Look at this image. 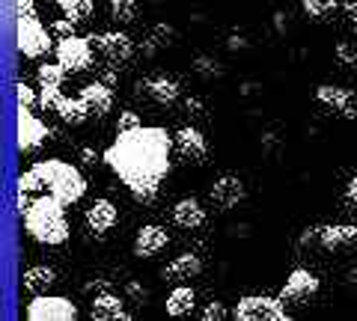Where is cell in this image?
<instances>
[{
  "mask_svg": "<svg viewBox=\"0 0 357 321\" xmlns=\"http://www.w3.org/2000/svg\"><path fill=\"white\" fill-rule=\"evenodd\" d=\"M203 318H206V321H223V318H229V313H227V306H223L220 301H211V304L203 309Z\"/></svg>",
  "mask_w": 357,
  "mask_h": 321,
  "instance_id": "36",
  "label": "cell"
},
{
  "mask_svg": "<svg viewBox=\"0 0 357 321\" xmlns=\"http://www.w3.org/2000/svg\"><path fill=\"white\" fill-rule=\"evenodd\" d=\"M345 15H349V24L357 27V0H345Z\"/></svg>",
  "mask_w": 357,
  "mask_h": 321,
  "instance_id": "41",
  "label": "cell"
},
{
  "mask_svg": "<svg viewBox=\"0 0 357 321\" xmlns=\"http://www.w3.org/2000/svg\"><path fill=\"white\" fill-rule=\"evenodd\" d=\"M93 39H96L98 57H102L105 63H110L114 69L128 65L134 60V42H131V36H126V33L110 30V33H98V36H93Z\"/></svg>",
  "mask_w": 357,
  "mask_h": 321,
  "instance_id": "9",
  "label": "cell"
},
{
  "mask_svg": "<svg viewBox=\"0 0 357 321\" xmlns=\"http://www.w3.org/2000/svg\"><path fill=\"white\" fill-rule=\"evenodd\" d=\"M89 315L96 321H128L131 313L126 309V301L119 295H110V292H102L96 295L93 306H89Z\"/></svg>",
  "mask_w": 357,
  "mask_h": 321,
  "instance_id": "17",
  "label": "cell"
},
{
  "mask_svg": "<svg viewBox=\"0 0 357 321\" xmlns=\"http://www.w3.org/2000/svg\"><path fill=\"white\" fill-rule=\"evenodd\" d=\"M194 72L203 77L206 84H211V81H220L223 75H227V69H223V63L220 60H215V57H208V54H199V57L194 60Z\"/></svg>",
  "mask_w": 357,
  "mask_h": 321,
  "instance_id": "28",
  "label": "cell"
},
{
  "mask_svg": "<svg viewBox=\"0 0 357 321\" xmlns=\"http://www.w3.org/2000/svg\"><path fill=\"white\" fill-rule=\"evenodd\" d=\"M81 98L89 104L96 119H105L110 110H114V90H110L107 84H89L81 90Z\"/></svg>",
  "mask_w": 357,
  "mask_h": 321,
  "instance_id": "22",
  "label": "cell"
},
{
  "mask_svg": "<svg viewBox=\"0 0 357 321\" xmlns=\"http://www.w3.org/2000/svg\"><path fill=\"white\" fill-rule=\"evenodd\" d=\"M54 113H60V119L66 125H84L93 119V110H89V104L84 102L81 95L77 98H69V95H60L57 107H54Z\"/></svg>",
  "mask_w": 357,
  "mask_h": 321,
  "instance_id": "23",
  "label": "cell"
},
{
  "mask_svg": "<svg viewBox=\"0 0 357 321\" xmlns=\"http://www.w3.org/2000/svg\"><path fill=\"white\" fill-rule=\"evenodd\" d=\"M194 309H197V292L191 289V285L178 283L170 292V297H167V315L182 318V315H191Z\"/></svg>",
  "mask_w": 357,
  "mask_h": 321,
  "instance_id": "25",
  "label": "cell"
},
{
  "mask_svg": "<svg viewBox=\"0 0 357 321\" xmlns=\"http://www.w3.org/2000/svg\"><path fill=\"white\" fill-rule=\"evenodd\" d=\"M208 196L218 208L229 212V208H238L244 199H248V187H244V182L238 179V175H220V179L211 185Z\"/></svg>",
  "mask_w": 357,
  "mask_h": 321,
  "instance_id": "13",
  "label": "cell"
},
{
  "mask_svg": "<svg viewBox=\"0 0 357 321\" xmlns=\"http://www.w3.org/2000/svg\"><path fill=\"white\" fill-rule=\"evenodd\" d=\"M337 60L342 63V65H349V69H354L357 72V42H351V39H342V42H337Z\"/></svg>",
  "mask_w": 357,
  "mask_h": 321,
  "instance_id": "31",
  "label": "cell"
},
{
  "mask_svg": "<svg viewBox=\"0 0 357 321\" xmlns=\"http://www.w3.org/2000/svg\"><path fill=\"white\" fill-rule=\"evenodd\" d=\"M140 15V0H110V18L116 24H134Z\"/></svg>",
  "mask_w": 357,
  "mask_h": 321,
  "instance_id": "27",
  "label": "cell"
},
{
  "mask_svg": "<svg viewBox=\"0 0 357 321\" xmlns=\"http://www.w3.org/2000/svg\"><path fill=\"white\" fill-rule=\"evenodd\" d=\"M301 3H304V9H307L312 18L325 21V18H331L333 13H340V9L345 6V0H301Z\"/></svg>",
  "mask_w": 357,
  "mask_h": 321,
  "instance_id": "30",
  "label": "cell"
},
{
  "mask_svg": "<svg viewBox=\"0 0 357 321\" xmlns=\"http://www.w3.org/2000/svg\"><path fill=\"white\" fill-rule=\"evenodd\" d=\"M66 69L60 63H45L39 65V90H63Z\"/></svg>",
  "mask_w": 357,
  "mask_h": 321,
  "instance_id": "29",
  "label": "cell"
},
{
  "mask_svg": "<svg viewBox=\"0 0 357 321\" xmlns=\"http://www.w3.org/2000/svg\"><path fill=\"white\" fill-rule=\"evenodd\" d=\"M321 247L328 253H351L357 250V226L340 224V226H321Z\"/></svg>",
  "mask_w": 357,
  "mask_h": 321,
  "instance_id": "15",
  "label": "cell"
},
{
  "mask_svg": "<svg viewBox=\"0 0 357 321\" xmlns=\"http://www.w3.org/2000/svg\"><path fill=\"white\" fill-rule=\"evenodd\" d=\"M137 125H143V123H140V113H134V110H122L116 119V131H131Z\"/></svg>",
  "mask_w": 357,
  "mask_h": 321,
  "instance_id": "34",
  "label": "cell"
},
{
  "mask_svg": "<svg viewBox=\"0 0 357 321\" xmlns=\"http://www.w3.org/2000/svg\"><path fill=\"white\" fill-rule=\"evenodd\" d=\"M18 191H21V194H39V191H45L42 175H39L36 170L21 173V175H18Z\"/></svg>",
  "mask_w": 357,
  "mask_h": 321,
  "instance_id": "32",
  "label": "cell"
},
{
  "mask_svg": "<svg viewBox=\"0 0 357 321\" xmlns=\"http://www.w3.org/2000/svg\"><path fill=\"white\" fill-rule=\"evenodd\" d=\"M176 39H178V33L173 24H167V21H161V24H155L149 30V36L143 39V45H140V54L143 57H158L161 51L167 48H173L176 45Z\"/></svg>",
  "mask_w": 357,
  "mask_h": 321,
  "instance_id": "20",
  "label": "cell"
},
{
  "mask_svg": "<svg viewBox=\"0 0 357 321\" xmlns=\"http://www.w3.org/2000/svg\"><path fill=\"white\" fill-rule=\"evenodd\" d=\"M167 244H170V235H167L164 226H158V224L140 226L137 235H134V256H140V259H155L158 253L167 250Z\"/></svg>",
  "mask_w": 357,
  "mask_h": 321,
  "instance_id": "14",
  "label": "cell"
},
{
  "mask_svg": "<svg viewBox=\"0 0 357 321\" xmlns=\"http://www.w3.org/2000/svg\"><path fill=\"white\" fill-rule=\"evenodd\" d=\"M146 95L152 98L155 104H176L178 98H182V84L176 81V77H167V75H158L146 81Z\"/></svg>",
  "mask_w": 357,
  "mask_h": 321,
  "instance_id": "21",
  "label": "cell"
},
{
  "mask_svg": "<svg viewBox=\"0 0 357 321\" xmlns=\"http://www.w3.org/2000/svg\"><path fill=\"white\" fill-rule=\"evenodd\" d=\"M126 295H128V297H134V301H137V304H143V301H146V297H149V292L143 289V285H140L137 280H128V283H126Z\"/></svg>",
  "mask_w": 357,
  "mask_h": 321,
  "instance_id": "37",
  "label": "cell"
},
{
  "mask_svg": "<svg viewBox=\"0 0 357 321\" xmlns=\"http://www.w3.org/2000/svg\"><path fill=\"white\" fill-rule=\"evenodd\" d=\"M27 318L30 321H75L77 306L69 297L60 295H33V301L27 304Z\"/></svg>",
  "mask_w": 357,
  "mask_h": 321,
  "instance_id": "7",
  "label": "cell"
},
{
  "mask_svg": "<svg viewBox=\"0 0 357 321\" xmlns=\"http://www.w3.org/2000/svg\"><path fill=\"white\" fill-rule=\"evenodd\" d=\"M199 274H203V259H199L197 253H182V256H176V259L161 271V276H164V280H170V283L197 280Z\"/></svg>",
  "mask_w": 357,
  "mask_h": 321,
  "instance_id": "18",
  "label": "cell"
},
{
  "mask_svg": "<svg viewBox=\"0 0 357 321\" xmlns=\"http://www.w3.org/2000/svg\"><path fill=\"white\" fill-rule=\"evenodd\" d=\"M15 95H18V107H36V104H39L36 93H33L27 84H18V86H15Z\"/></svg>",
  "mask_w": 357,
  "mask_h": 321,
  "instance_id": "33",
  "label": "cell"
},
{
  "mask_svg": "<svg viewBox=\"0 0 357 321\" xmlns=\"http://www.w3.org/2000/svg\"><path fill=\"white\" fill-rule=\"evenodd\" d=\"M116 220H119V212L110 199H96V203L86 208V229L96 232V235H107V232L116 226Z\"/></svg>",
  "mask_w": 357,
  "mask_h": 321,
  "instance_id": "16",
  "label": "cell"
},
{
  "mask_svg": "<svg viewBox=\"0 0 357 321\" xmlns=\"http://www.w3.org/2000/svg\"><path fill=\"white\" fill-rule=\"evenodd\" d=\"M176 155L178 161L188 164V167H203L208 161V140L203 137L199 128H182L176 134Z\"/></svg>",
  "mask_w": 357,
  "mask_h": 321,
  "instance_id": "11",
  "label": "cell"
},
{
  "mask_svg": "<svg viewBox=\"0 0 357 321\" xmlns=\"http://www.w3.org/2000/svg\"><path fill=\"white\" fill-rule=\"evenodd\" d=\"M345 199H349V205H354V208H357V175L349 182V187H345Z\"/></svg>",
  "mask_w": 357,
  "mask_h": 321,
  "instance_id": "42",
  "label": "cell"
},
{
  "mask_svg": "<svg viewBox=\"0 0 357 321\" xmlns=\"http://www.w3.org/2000/svg\"><path fill=\"white\" fill-rule=\"evenodd\" d=\"M54 131L33 113V107H18V152H36Z\"/></svg>",
  "mask_w": 357,
  "mask_h": 321,
  "instance_id": "10",
  "label": "cell"
},
{
  "mask_svg": "<svg viewBox=\"0 0 357 321\" xmlns=\"http://www.w3.org/2000/svg\"><path fill=\"white\" fill-rule=\"evenodd\" d=\"M24 229L33 241L48 247H57L69 238V217H66V203L57 196H36L24 212Z\"/></svg>",
  "mask_w": 357,
  "mask_h": 321,
  "instance_id": "2",
  "label": "cell"
},
{
  "mask_svg": "<svg viewBox=\"0 0 357 321\" xmlns=\"http://www.w3.org/2000/svg\"><path fill=\"white\" fill-rule=\"evenodd\" d=\"M173 155L176 137L164 128L137 125L131 131H116V140L105 149V164L137 203H152L173 170Z\"/></svg>",
  "mask_w": 357,
  "mask_h": 321,
  "instance_id": "1",
  "label": "cell"
},
{
  "mask_svg": "<svg viewBox=\"0 0 357 321\" xmlns=\"http://www.w3.org/2000/svg\"><path fill=\"white\" fill-rule=\"evenodd\" d=\"M173 224L176 226H182L188 232H194L206 224V208L199 199L194 196H188V199H178V203L173 205Z\"/></svg>",
  "mask_w": 357,
  "mask_h": 321,
  "instance_id": "19",
  "label": "cell"
},
{
  "mask_svg": "<svg viewBox=\"0 0 357 321\" xmlns=\"http://www.w3.org/2000/svg\"><path fill=\"white\" fill-rule=\"evenodd\" d=\"M319 289H321L319 276L312 274V271H307V268H298V271L289 274V280H286L283 292H280V301H283L286 306L301 309V306H307L312 297L319 295Z\"/></svg>",
  "mask_w": 357,
  "mask_h": 321,
  "instance_id": "8",
  "label": "cell"
},
{
  "mask_svg": "<svg viewBox=\"0 0 357 321\" xmlns=\"http://www.w3.org/2000/svg\"><path fill=\"white\" fill-rule=\"evenodd\" d=\"M15 42L27 60H39L51 51V33L45 30L33 0H15Z\"/></svg>",
  "mask_w": 357,
  "mask_h": 321,
  "instance_id": "4",
  "label": "cell"
},
{
  "mask_svg": "<svg viewBox=\"0 0 357 321\" xmlns=\"http://www.w3.org/2000/svg\"><path fill=\"white\" fill-rule=\"evenodd\" d=\"M96 161H98V152H96L93 146H84V149H81V164H84V167H93Z\"/></svg>",
  "mask_w": 357,
  "mask_h": 321,
  "instance_id": "40",
  "label": "cell"
},
{
  "mask_svg": "<svg viewBox=\"0 0 357 321\" xmlns=\"http://www.w3.org/2000/svg\"><path fill=\"white\" fill-rule=\"evenodd\" d=\"M185 113L191 119H206V102L203 98H185Z\"/></svg>",
  "mask_w": 357,
  "mask_h": 321,
  "instance_id": "35",
  "label": "cell"
},
{
  "mask_svg": "<svg viewBox=\"0 0 357 321\" xmlns=\"http://www.w3.org/2000/svg\"><path fill=\"white\" fill-rule=\"evenodd\" d=\"M21 283H24V289L30 295H45L57 285V271L48 268V265H33V268L24 271V280Z\"/></svg>",
  "mask_w": 357,
  "mask_h": 321,
  "instance_id": "24",
  "label": "cell"
},
{
  "mask_svg": "<svg viewBox=\"0 0 357 321\" xmlns=\"http://www.w3.org/2000/svg\"><path fill=\"white\" fill-rule=\"evenodd\" d=\"M262 149H265V152H274V155H277V152L283 149V140L277 137V134H262Z\"/></svg>",
  "mask_w": 357,
  "mask_h": 321,
  "instance_id": "38",
  "label": "cell"
},
{
  "mask_svg": "<svg viewBox=\"0 0 357 321\" xmlns=\"http://www.w3.org/2000/svg\"><path fill=\"white\" fill-rule=\"evenodd\" d=\"M96 57H98V48H96L93 36L84 39V36H75L72 33V36H63L57 45V63L72 75L89 72L96 65Z\"/></svg>",
  "mask_w": 357,
  "mask_h": 321,
  "instance_id": "6",
  "label": "cell"
},
{
  "mask_svg": "<svg viewBox=\"0 0 357 321\" xmlns=\"http://www.w3.org/2000/svg\"><path fill=\"white\" fill-rule=\"evenodd\" d=\"M33 170L42 175L45 182V191L51 196H57L60 203L66 205H75L81 203L84 194H86V179L84 173L75 167L69 161H60V158H48V161H36Z\"/></svg>",
  "mask_w": 357,
  "mask_h": 321,
  "instance_id": "3",
  "label": "cell"
},
{
  "mask_svg": "<svg viewBox=\"0 0 357 321\" xmlns=\"http://www.w3.org/2000/svg\"><path fill=\"white\" fill-rule=\"evenodd\" d=\"M60 6V13L66 18H72L75 24H84V21L93 15V0H54Z\"/></svg>",
  "mask_w": 357,
  "mask_h": 321,
  "instance_id": "26",
  "label": "cell"
},
{
  "mask_svg": "<svg viewBox=\"0 0 357 321\" xmlns=\"http://www.w3.org/2000/svg\"><path fill=\"white\" fill-rule=\"evenodd\" d=\"M54 30H57L60 36H72V33H75V21L72 18H60V21H54Z\"/></svg>",
  "mask_w": 357,
  "mask_h": 321,
  "instance_id": "39",
  "label": "cell"
},
{
  "mask_svg": "<svg viewBox=\"0 0 357 321\" xmlns=\"http://www.w3.org/2000/svg\"><path fill=\"white\" fill-rule=\"evenodd\" d=\"M316 98L325 107H331L337 116L342 119H357V93L349 86H333V84H321L316 90Z\"/></svg>",
  "mask_w": 357,
  "mask_h": 321,
  "instance_id": "12",
  "label": "cell"
},
{
  "mask_svg": "<svg viewBox=\"0 0 357 321\" xmlns=\"http://www.w3.org/2000/svg\"><path fill=\"white\" fill-rule=\"evenodd\" d=\"M232 318L236 321H289L292 313L286 309V304L280 297L271 295H248L241 297L232 309Z\"/></svg>",
  "mask_w": 357,
  "mask_h": 321,
  "instance_id": "5",
  "label": "cell"
}]
</instances>
